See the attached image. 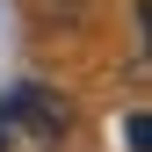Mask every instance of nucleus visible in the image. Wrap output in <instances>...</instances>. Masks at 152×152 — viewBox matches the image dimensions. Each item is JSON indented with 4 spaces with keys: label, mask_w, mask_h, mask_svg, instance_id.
<instances>
[{
    "label": "nucleus",
    "mask_w": 152,
    "mask_h": 152,
    "mask_svg": "<svg viewBox=\"0 0 152 152\" xmlns=\"http://www.w3.org/2000/svg\"><path fill=\"white\" fill-rule=\"evenodd\" d=\"M0 123H7V130H29V138H44V145H58L65 123H72V109H65L51 87L22 80V87H7V102H0Z\"/></svg>",
    "instance_id": "f257e3e1"
}]
</instances>
